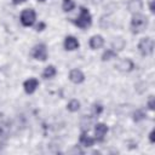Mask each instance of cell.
Wrapping results in <instances>:
<instances>
[{
  "mask_svg": "<svg viewBox=\"0 0 155 155\" xmlns=\"http://www.w3.org/2000/svg\"><path fill=\"white\" fill-rule=\"evenodd\" d=\"M147 25H148V18L144 15L136 12L132 16V19H131V31L133 34L142 33L147 28Z\"/></svg>",
  "mask_w": 155,
  "mask_h": 155,
  "instance_id": "1",
  "label": "cell"
},
{
  "mask_svg": "<svg viewBox=\"0 0 155 155\" xmlns=\"http://www.w3.org/2000/svg\"><path fill=\"white\" fill-rule=\"evenodd\" d=\"M74 24L81 29H86L92 24V16L86 7H84V6L80 7V13H79L78 18L74 21Z\"/></svg>",
  "mask_w": 155,
  "mask_h": 155,
  "instance_id": "2",
  "label": "cell"
},
{
  "mask_svg": "<svg viewBox=\"0 0 155 155\" xmlns=\"http://www.w3.org/2000/svg\"><path fill=\"white\" fill-rule=\"evenodd\" d=\"M36 19V13L33 8H25L22 11L21 13V23L24 25V27H30L34 24Z\"/></svg>",
  "mask_w": 155,
  "mask_h": 155,
  "instance_id": "3",
  "label": "cell"
},
{
  "mask_svg": "<svg viewBox=\"0 0 155 155\" xmlns=\"http://www.w3.org/2000/svg\"><path fill=\"white\" fill-rule=\"evenodd\" d=\"M138 50L143 56L151 54L154 50V41L150 38H143L138 44Z\"/></svg>",
  "mask_w": 155,
  "mask_h": 155,
  "instance_id": "4",
  "label": "cell"
},
{
  "mask_svg": "<svg viewBox=\"0 0 155 155\" xmlns=\"http://www.w3.org/2000/svg\"><path fill=\"white\" fill-rule=\"evenodd\" d=\"M31 56L38 61H46L47 58V48L44 44L35 45L31 51Z\"/></svg>",
  "mask_w": 155,
  "mask_h": 155,
  "instance_id": "5",
  "label": "cell"
},
{
  "mask_svg": "<svg viewBox=\"0 0 155 155\" xmlns=\"http://www.w3.org/2000/svg\"><path fill=\"white\" fill-rule=\"evenodd\" d=\"M38 86H39V81H38V79H35V78H30V79L25 80L24 84H23L24 91H25V93H28V94L34 93V91L38 88Z\"/></svg>",
  "mask_w": 155,
  "mask_h": 155,
  "instance_id": "6",
  "label": "cell"
},
{
  "mask_svg": "<svg viewBox=\"0 0 155 155\" xmlns=\"http://www.w3.org/2000/svg\"><path fill=\"white\" fill-rule=\"evenodd\" d=\"M79 46H80V44H79V41H78L76 38H74V36H67L64 39V48L67 51H74V50L79 48Z\"/></svg>",
  "mask_w": 155,
  "mask_h": 155,
  "instance_id": "7",
  "label": "cell"
},
{
  "mask_svg": "<svg viewBox=\"0 0 155 155\" xmlns=\"http://www.w3.org/2000/svg\"><path fill=\"white\" fill-rule=\"evenodd\" d=\"M69 79L74 84H81L85 80V75L80 69H73L69 73Z\"/></svg>",
  "mask_w": 155,
  "mask_h": 155,
  "instance_id": "8",
  "label": "cell"
},
{
  "mask_svg": "<svg viewBox=\"0 0 155 155\" xmlns=\"http://www.w3.org/2000/svg\"><path fill=\"white\" fill-rule=\"evenodd\" d=\"M107 132H108L107 125H104L102 122L96 125V127H94V134H96V139L98 142H102L104 139V136L107 134Z\"/></svg>",
  "mask_w": 155,
  "mask_h": 155,
  "instance_id": "9",
  "label": "cell"
},
{
  "mask_svg": "<svg viewBox=\"0 0 155 155\" xmlns=\"http://www.w3.org/2000/svg\"><path fill=\"white\" fill-rule=\"evenodd\" d=\"M90 47L92 50H98L101 48L103 45H104V39L102 35H93L91 39H90Z\"/></svg>",
  "mask_w": 155,
  "mask_h": 155,
  "instance_id": "10",
  "label": "cell"
},
{
  "mask_svg": "<svg viewBox=\"0 0 155 155\" xmlns=\"http://www.w3.org/2000/svg\"><path fill=\"white\" fill-rule=\"evenodd\" d=\"M133 63H132V61H130V59H122V61H120L119 63H117V65H116V68L119 69V70H121V71H130V70H132L133 69Z\"/></svg>",
  "mask_w": 155,
  "mask_h": 155,
  "instance_id": "11",
  "label": "cell"
},
{
  "mask_svg": "<svg viewBox=\"0 0 155 155\" xmlns=\"http://www.w3.org/2000/svg\"><path fill=\"white\" fill-rule=\"evenodd\" d=\"M93 143H94V139L91 136H88L86 132L81 133V136H80V144L82 147H92Z\"/></svg>",
  "mask_w": 155,
  "mask_h": 155,
  "instance_id": "12",
  "label": "cell"
},
{
  "mask_svg": "<svg viewBox=\"0 0 155 155\" xmlns=\"http://www.w3.org/2000/svg\"><path fill=\"white\" fill-rule=\"evenodd\" d=\"M56 68L53 65H48L45 68V70L42 71V78L44 79H52L56 75Z\"/></svg>",
  "mask_w": 155,
  "mask_h": 155,
  "instance_id": "13",
  "label": "cell"
},
{
  "mask_svg": "<svg viewBox=\"0 0 155 155\" xmlns=\"http://www.w3.org/2000/svg\"><path fill=\"white\" fill-rule=\"evenodd\" d=\"M142 8V2L140 0H132L130 4H128V10L132 11V12H137Z\"/></svg>",
  "mask_w": 155,
  "mask_h": 155,
  "instance_id": "14",
  "label": "cell"
},
{
  "mask_svg": "<svg viewBox=\"0 0 155 155\" xmlns=\"http://www.w3.org/2000/svg\"><path fill=\"white\" fill-rule=\"evenodd\" d=\"M74 7H75V2L73 0H63L62 8H63L64 12H69V11L74 10Z\"/></svg>",
  "mask_w": 155,
  "mask_h": 155,
  "instance_id": "15",
  "label": "cell"
},
{
  "mask_svg": "<svg viewBox=\"0 0 155 155\" xmlns=\"http://www.w3.org/2000/svg\"><path fill=\"white\" fill-rule=\"evenodd\" d=\"M67 108H68V110L69 111H78L79 109H80V102L78 101V99H71L69 103H68V105H67Z\"/></svg>",
  "mask_w": 155,
  "mask_h": 155,
  "instance_id": "16",
  "label": "cell"
},
{
  "mask_svg": "<svg viewBox=\"0 0 155 155\" xmlns=\"http://www.w3.org/2000/svg\"><path fill=\"white\" fill-rule=\"evenodd\" d=\"M115 57H116V52H115L114 50L109 48V50H107V51L102 54V61H109V59L115 58Z\"/></svg>",
  "mask_w": 155,
  "mask_h": 155,
  "instance_id": "17",
  "label": "cell"
},
{
  "mask_svg": "<svg viewBox=\"0 0 155 155\" xmlns=\"http://www.w3.org/2000/svg\"><path fill=\"white\" fill-rule=\"evenodd\" d=\"M102 111H103V107H102V104H94V105H93V115H94V116L101 115Z\"/></svg>",
  "mask_w": 155,
  "mask_h": 155,
  "instance_id": "18",
  "label": "cell"
},
{
  "mask_svg": "<svg viewBox=\"0 0 155 155\" xmlns=\"http://www.w3.org/2000/svg\"><path fill=\"white\" fill-rule=\"evenodd\" d=\"M145 117V114L142 111V110H137L136 113H134V121H139V120H142V119H144Z\"/></svg>",
  "mask_w": 155,
  "mask_h": 155,
  "instance_id": "19",
  "label": "cell"
},
{
  "mask_svg": "<svg viewBox=\"0 0 155 155\" xmlns=\"http://www.w3.org/2000/svg\"><path fill=\"white\" fill-rule=\"evenodd\" d=\"M148 107H149L150 110H154L155 104H154V97H153V96H150V98H149V101H148Z\"/></svg>",
  "mask_w": 155,
  "mask_h": 155,
  "instance_id": "20",
  "label": "cell"
},
{
  "mask_svg": "<svg viewBox=\"0 0 155 155\" xmlns=\"http://www.w3.org/2000/svg\"><path fill=\"white\" fill-rule=\"evenodd\" d=\"M45 27H46L45 23H44V22H40V23L36 25V30H38V31H41V30H44Z\"/></svg>",
  "mask_w": 155,
  "mask_h": 155,
  "instance_id": "21",
  "label": "cell"
},
{
  "mask_svg": "<svg viewBox=\"0 0 155 155\" xmlns=\"http://www.w3.org/2000/svg\"><path fill=\"white\" fill-rule=\"evenodd\" d=\"M154 134H155V131L153 130V131L150 132V134H149V139H150V142H151V143H154V142H155V139H154Z\"/></svg>",
  "mask_w": 155,
  "mask_h": 155,
  "instance_id": "22",
  "label": "cell"
},
{
  "mask_svg": "<svg viewBox=\"0 0 155 155\" xmlns=\"http://www.w3.org/2000/svg\"><path fill=\"white\" fill-rule=\"evenodd\" d=\"M24 1H27V0H12V2H13L15 5H19V4L24 2Z\"/></svg>",
  "mask_w": 155,
  "mask_h": 155,
  "instance_id": "23",
  "label": "cell"
},
{
  "mask_svg": "<svg viewBox=\"0 0 155 155\" xmlns=\"http://www.w3.org/2000/svg\"><path fill=\"white\" fill-rule=\"evenodd\" d=\"M38 1H40V2H44V1H45V0H38Z\"/></svg>",
  "mask_w": 155,
  "mask_h": 155,
  "instance_id": "24",
  "label": "cell"
}]
</instances>
